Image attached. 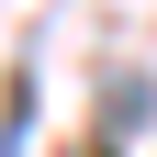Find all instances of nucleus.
<instances>
[{
    "instance_id": "f257e3e1",
    "label": "nucleus",
    "mask_w": 157,
    "mask_h": 157,
    "mask_svg": "<svg viewBox=\"0 0 157 157\" xmlns=\"http://www.w3.org/2000/svg\"><path fill=\"white\" fill-rule=\"evenodd\" d=\"M146 101H157L146 78H112V112H101V135H112V146H124V135H135V124H146Z\"/></svg>"
},
{
    "instance_id": "f03ea898",
    "label": "nucleus",
    "mask_w": 157,
    "mask_h": 157,
    "mask_svg": "<svg viewBox=\"0 0 157 157\" xmlns=\"http://www.w3.org/2000/svg\"><path fill=\"white\" fill-rule=\"evenodd\" d=\"M78 157H124V146H112V135H101V146H78Z\"/></svg>"
}]
</instances>
